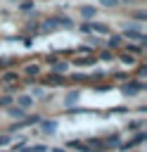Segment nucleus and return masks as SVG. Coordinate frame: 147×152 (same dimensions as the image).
<instances>
[{"mask_svg": "<svg viewBox=\"0 0 147 152\" xmlns=\"http://www.w3.org/2000/svg\"><path fill=\"white\" fill-rule=\"evenodd\" d=\"M57 26H62V28H71L74 21L66 19V17H52V19H47V21H43V26H40L38 31H55Z\"/></svg>", "mask_w": 147, "mask_h": 152, "instance_id": "obj_1", "label": "nucleus"}, {"mask_svg": "<svg viewBox=\"0 0 147 152\" xmlns=\"http://www.w3.org/2000/svg\"><path fill=\"white\" fill-rule=\"evenodd\" d=\"M123 38H128V40H140V43H145L147 38H145V33L140 31V24H135V26H130V28H123V33H121Z\"/></svg>", "mask_w": 147, "mask_h": 152, "instance_id": "obj_2", "label": "nucleus"}, {"mask_svg": "<svg viewBox=\"0 0 147 152\" xmlns=\"http://www.w3.org/2000/svg\"><path fill=\"white\" fill-rule=\"evenodd\" d=\"M140 90H145V83H126V86H121V93H123L126 97H133V95H138Z\"/></svg>", "mask_w": 147, "mask_h": 152, "instance_id": "obj_3", "label": "nucleus"}, {"mask_svg": "<svg viewBox=\"0 0 147 152\" xmlns=\"http://www.w3.org/2000/svg\"><path fill=\"white\" fill-rule=\"evenodd\" d=\"M43 83H45V86H62V83H64V76H62V74H57V71H50V74H47V78H45Z\"/></svg>", "mask_w": 147, "mask_h": 152, "instance_id": "obj_4", "label": "nucleus"}, {"mask_svg": "<svg viewBox=\"0 0 147 152\" xmlns=\"http://www.w3.org/2000/svg\"><path fill=\"white\" fill-rule=\"evenodd\" d=\"M88 24H90V31H95V33H102V36H109V33H111L109 26L102 24V21H88Z\"/></svg>", "mask_w": 147, "mask_h": 152, "instance_id": "obj_5", "label": "nucleus"}, {"mask_svg": "<svg viewBox=\"0 0 147 152\" xmlns=\"http://www.w3.org/2000/svg\"><path fill=\"white\" fill-rule=\"evenodd\" d=\"M71 64H74V66H95V64H97V59L90 55V57H78V59H74Z\"/></svg>", "mask_w": 147, "mask_h": 152, "instance_id": "obj_6", "label": "nucleus"}, {"mask_svg": "<svg viewBox=\"0 0 147 152\" xmlns=\"http://www.w3.org/2000/svg\"><path fill=\"white\" fill-rule=\"evenodd\" d=\"M7 114H9L12 119H24V114H26V109H21L19 104H7Z\"/></svg>", "mask_w": 147, "mask_h": 152, "instance_id": "obj_7", "label": "nucleus"}, {"mask_svg": "<svg viewBox=\"0 0 147 152\" xmlns=\"http://www.w3.org/2000/svg\"><path fill=\"white\" fill-rule=\"evenodd\" d=\"M50 66H52V71H57V74H64V71L69 69V64H66V62H59L57 57H55V59L50 62Z\"/></svg>", "mask_w": 147, "mask_h": 152, "instance_id": "obj_8", "label": "nucleus"}, {"mask_svg": "<svg viewBox=\"0 0 147 152\" xmlns=\"http://www.w3.org/2000/svg\"><path fill=\"white\" fill-rule=\"evenodd\" d=\"M17 104H19L21 109H28V107L33 104V97H31V95H19V97H17Z\"/></svg>", "mask_w": 147, "mask_h": 152, "instance_id": "obj_9", "label": "nucleus"}, {"mask_svg": "<svg viewBox=\"0 0 147 152\" xmlns=\"http://www.w3.org/2000/svg\"><path fill=\"white\" fill-rule=\"evenodd\" d=\"M38 124H40L43 133H55V131H57V121H43V119H40Z\"/></svg>", "mask_w": 147, "mask_h": 152, "instance_id": "obj_10", "label": "nucleus"}, {"mask_svg": "<svg viewBox=\"0 0 147 152\" xmlns=\"http://www.w3.org/2000/svg\"><path fill=\"white\" fill-rule=\"evenodd\" d=\"M78 97H81V93H78V90H71V93L66 95V100H64V104H66V107H74V104L78 102Z\"/></svg>", "mask_w": 147, "mask_h": 152, "instance_id": "obj_11", "label": "nucleus"}, {"mask_svg": "<svg viewBox=\"0 0 147 152\" xmlns=\"http://www.w3.org/2000/svg\"><path fill=\"white\" fill-rule=\"evenodd\" d=\"M119 142H121V140H119V135H109V138H104V140H102V147H104V150H109V147H116Z\"/></svg>", "mask_w": 147, "mask_h": 152, "instance_id": "obj_12", "label": "nucleus"}, {"mask_svg": "<svg viewBox=\"0 0 147 152\" xmlns=\"http://www.w3.org/2000/svg\"><path fill=\"white\" fill-rule=\"evenodd\" d=\"M121 43H123V36H111V33H109V40H107L109 48H119Z\"/></svg>", "mask_w": 147, "mask_h": 152, "instance_id": "obj_13", "label": "nucleus"}, {"mask_svg": "<svg viewBox=\"0 0 147 152\" xmlns=\"http://www.w3.org/2000/svg\"><path fill=\"white\" fill-rule=\"evenodd\" d=\"M81 14H83L85 19H92V17L97 14V10H95V7H88V5H85V7H81Z\"/></svg>", "mask_w": 147, "mask_h": 152, "instance_id": "obj_14", "label": "nucleus"}, {"mask_svg": "<svg viewBox=\"0 0 147 152\" xmlns=\"http://www.w3.org/2000/svg\"><path fill=\"white\" fill-rule=\"evenodd\" d=\"M26 74L33 78V76H38V74H40V66H38V64H28V66H26Z\"/></svg>", "mask_w": 147, "mask_h": 152, "instance_id": "obj_15", "label": "nucleus"}, {"mask_svg": "<svg viewBox=\"0 0 147 152\" xmlns=\"http://www.w3.org/2000/svg\"><path fill=\"white\" fill-rule=\"evenodd\" d=\"M2 81H7V83H14V81H19V76H17L14 71H5V74H2Z\"/></svg>", "mask_w": 147, "mask_h": 152, "instance_id": "obj_16", "label": "nucleus"}, {"mask_svg": "<svg viewBox=\"0 0 147 152\" xmlns=\"http://www.w3.org/2000/svg\"><path fill=\"white\" fill-rule=\"evenodd\" d=\"M145 140H147V133L140 131V133H135V138H133L130 142H133V145H140V142H145Z\"/></svg>", "mask_w": 147, "mask_h": 152, "instance_id": "obj_17", "label": "nucleus"}, {"mask_svg": "<svg viewBox=\"0 0 147 152\" xmlns=\"http://www.w3.org/2000/svg\"><path fill=\"white\" fill-rule=\"evenodd\" d=\"M100 59H102V62H111V59H114V52H111V50H104V52H100Z\"/></svg>", "mask_w": 147, "mask_h": 152, "instance_id": "obj_18", "label": "nucleus"}, {"mask_svg": "<svg viewBox=\"0 0 147 152\" xmlns=\"http://www.w3.org/2000/svg\"><path fill=\"white\" fill-rule=\"evenodd\" d=\"M19 10H24V12H31V10H33V0H24V2L19 5Z\"/></svg>", "mask_w": 147, "mask_h": 152, "instance_id": "obj_19", "label": "nucleus"}, {"mask_svg": "<svg viewBox=\"0 0 147 152\" xmlns=\"http://www.w3.org/2000/svg\"><path fill=\"white\" fill-rule=\"evenodd\" d=\"M121 62H123V64H128V66H130V64H135V59H133L130 55H121Z\"/></svg>", "mask_w": 147, "mask_h": 152, "instance_id": "obj_20", "label": "nucleus"}, {"mask_svg": "<svg viewBox=\"0 0 147 152\" xmlns=\"http://www.w3.org/2000/svg\"><path fill=\"white\" fill-rule=\"evenodd\" d=\"M14 100L9 97V95H5V97H0V107H7V104H12Z\"/></svg>", "mask_w": 147, "mask_h": 152, "instance_id": "obj_21", "label": "nucleus"}, {"mask_svg": "<svg viewBox=\"0 0 147 152\" xmlns=\"http://www.w3.org/2000/svg\"><path fill=\"white\" fill-rule=\"evenodd\" d=\"M43 95H45L43 88H33V90H31V97H43Z\"/></svg>", "mask_w": 147, "mask_h": 152, "instance_id": "obj_22", "label": "nucleus"}, {"mask_svg": "<svg viewBox=\"0 0 147 152\" xmlns=\"http://www.w3.org/2000/svg\"><path fill=\"white\" fill-rule=\"evenodd\" d=\"M133 17H135V19H138V21H145V19H147V14H145V12H135V14H133Z\"/></svg>", "mask_w": 147, "mask_h": 152, "instance_id": "obj_23", "label": "nucleus"}, {"mask_svg": "<svg viewBox=\"0 0 147 152\" xmlns=\"http://www.w3.org/2000/svg\"><path fill=\"white\" fill-rule=\"evenodd\" d=\"M128 50H130V52H133V55H140V52H142V48H140V45H130V48H128Z\"/></svg>", "mask_w": 147, "mask_h": 152, "instance_id": "obj_24", "label": "nucleus"}, {"mask_svg": "<svg viewBox=\"0 0 147 152\" xmlns=\"http://www.w3.org/2000/svg\"><path fill=\"white\" fill-rule=\"evenodd\" d=\"M9 64H12L9 57H0V66H9Z\"/></svg>", "mask_w": 147, "mask_h": 152, "instance_id": "obj_25", "label": "nucleus"}, {"mask_svg": "<svg viewBox=\"0 0 147 152\" xmlns=\"http://www.w3.org/2000/svg\"><path fill=\"white\" fill-rule=\"evenodd\" d=\"M100 2H102V5H104V7H114V5H116V2H119V0H100Z\"/></svg>", "mask_w": 147, "mask_h": 152, "instance_id": "obj_26", "label": "nucleus"}, {"mask_svg": "<svg viewBox=\"0 0 147 152\" xmlns=\"http://www.w3.org/2000/svg\"><path fill=\"white\" fill-rule=\"evenodd\" d=\"M140 128V121H133V124H128V131H138Z\"/></svg>", "mask_w": 147, "mask_h": 152, "instance_id": "obj_27", "label": "nucleus"}, {"mask_svg": "<svg viewBox=\"0 0 147 152\" xmlns=\"http://www.w3.org/2000/svg\"><path fill=\"white\" fill-rule=\"evenodd\" d=\"M81 33H90V24H81Z\"/></svg>", "mask_w": 147, "mask_h": 152, "instance_id": "obj_28", "label": "nucleus"}, {"mask_svg": "<svg viewBox=\"0 0 147 152\" xmlns=\"http://www.w3.org/2000/svg\"><path fill=\"white\" fill-rule=\"evenodd\" d=\"M78 52H81V55H90V48H88V45H83V48H78Z\"/></svg>", "mask_w": 147, "mask_h": 152, "instance_id": "obj_29", "label": "nucleus"}, {"mask_svg": "<svg viewBox=\"0 0 147 152\" xmlns=\"http://www.w3.org/2000/svg\"><path fill=\"white\" fill-rule=\"evenodd\" d=\"M33 152H47V147H45V145H36V147H33Z\"/></svg>", "mask_w": 147, "mask_h": 152, "instance_id": "obj_30", "label": "nucleus"}, {"mask_svg": "<svg viewBox=\"0 0 147 152\" xmlns=\"http://www.w3.org/2000/svg\"><path fill=\"white\" fill-rule=\"evenodd\" d=\"M138 74H140V76H147V66H145V64H142V66H140V69H138Z\"/></svg>", "mask_w": 147, "mask_h": 152, "instance_id": "obj_31", "label": "nucleus"}, {"mask_svg": "<svg viewBox=\"0 0 147 152\" xmlns=\"http://www.w3.org/2000/svg\"><path fill=\"white\" fill-rule=\"evenodd\" d=\"M7 142H9V138L7 135H0V145H7Z\"/></svg>", "mask_w": 147, "mask_h": 152, "instance_id": "obj_32", "label": "nucleus"}, {"mask_svg": "<svg viewBox=\"0 0 147 152\" xmlns=\"http://www.w3.org/2000/svg\"><path fill=\"white\" fill-rule=\"evenodd\" d=\"M19 152H33V147H19Z\"/></svg>", "mask_w": 147, "mask_h": 152, "instance_id": "obj_33", "label": "nucleus"}, {"mask_svg": "<svg viewBox=\"0 0 147 152\" xmlns=\"http://www.w3.org/2000/svg\"><path fill=\"white\" fill-rule=\"evenodd\" d=\"M52 152H64V150L62 147H52Z\"/></svg>", "mask_w": 147, "mask_h": 152, "instance_id": "obj_34", "label": "nucleus"}]
</instances>
